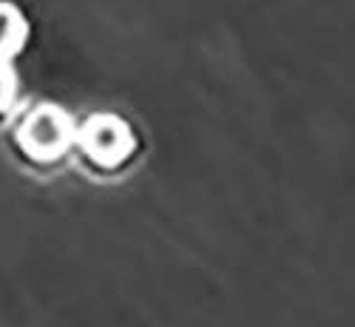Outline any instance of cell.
Listing matches in <instances>:
<instances>
[{
	"instance_id": "6da1fadb",
	"label": "cell",
	"mask_w": 355,
	"mask_h": 327,
	"mask_svg": "<svg viewBox=\"0 0 355 327\" xmlns=\"http://www.w3.org/2000/svg\"><path fill=\"white\" fill-rule=\"evenodd\" d=\"M6 151L32 176H51L71 165L77 114L54 100L23 103L3 126Z\"/></svg>"
},
{
	"instance_id": "7a4b0ae2",
	"label": "cell",
	"mask_w": 355,
	"mask_h": 327,
	"mask_svg": "<svg viewBox=\"0 0 355 327\" xmlns=\"http://www.w3.org/2000/svg\"><path fill=\"white\" fill-rule=\"evenodd\" d=\"M145 137L131 117L100 108L77 117L71 165L92 183H120L145 160Z\"/></svg>"
},
{
	"instance_id": "3957f363",
	"label": "cell",
	"mask_w": 355,
	"mask_h": 327,
	"mask_svg": "<svg viewBox=\"0 0 355 327\" xmlns=\"http://www.w3.org/2000/svg\"><path fill=\"white\" fill-rule=\"evenodd\" d=\"M35 26L17 0H0V63L15 66L32 46Z\"/></svg>"
},
{
	"instance_id": "277c9868",
	"label": "cell",
	"mask_w": 355,
	"mask_h": 327,
	"mask_svg": "<svg viewBox=\"0 0 355 327\" xmlns=\"http://www.w3.org/2000/svg\"><path fill=\"white\" fill-rule=\"evenodd\" d=\"M20 106H23V100H20L17 69L9 63H0V126H6Z\"/></svg>"
}]
</instances>
